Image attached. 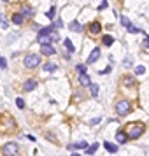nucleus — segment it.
I'll use <instances>...</instances> for the list:
<instances>
[{"label": "nucleus", "mask_w": 149, "mask_h": 156, "mask_svg": "<svg viewBox=\"0 0 149 156\" xmlns=\"http://www.w3.org/2000/svg\"><path fill=\"white\" fill-rule=\"evenodd\" d=\"M144 125H139V123H135V125H130L128 126V130H126V135L130 137V139H139L142 133H144Z\"/></svg>", "instance_id": "1"}, {"label": "nucleus", "mask_w": 149, "mask_h": 156, "mask_svg": "<svg viewBox=\"0 0 149 156\" xmlns=\"http://www.w3.org/2000/svg\"><path fill=\"white\" fill-rule=\"evenodd\" d=\"M23 63H25L26 68H35V67L40 65V56L39 54H26L25 60H23Z\"/></svg>", "instance_id": "2"}, {"label": "nucleus", "mask_w": 149, "mask_h": 156, "mask_svg": "<svg viewBox=\"0 0 149 156\" xmlns=\"http://www.w3.org/2000/svg\"><path fill=\"white\" fill-rule=\"evenodd\" d=\"M2 153H4V156H18L19 155V148H18L16 142H7V144L4 146Z\"/></svg>", "instance_id": "3"}, {"label": "nucleus", "mask_w": 149, "mask_h": 156, "mask_svg": "<svg viewBox=\"0 0 149 156\" xmlns=\"http://www.w3.org/2000/svg\"><path fill=\"white\" fill-rule=\"evenodd\" d=\"M130 111H132V107H130V104H128L126 100H119V102L116 104V112H118V116H126V114H130Z\"/></svg>", "instance_id": "4"}, {"label": "nucleus", "mask_w": 149, "mask_h": 156, "mask_svg": "<svg viewBox=\"0 0 149 156\" xmlns=\"http://www.w3.org/2000/svg\"><path fill=\"white\" fill-rule=\"evenodd\" d=\"M37 42H39L40 46L51 44V42H53V35H37Z\"/></svg>", "instance_id": "5"}, {"label": "nucleus", "mask_w": 149, "mask_h": 156, "mask_svg": "<svg viewBox=\"0 0 149 156\" xmlns=\"http://www.w3.org/2000/svg\"><path fill=\"white\" fill-rule=\"evenodd\" d=\"M40 53H42V54H46V56H51V54H54V53H56V49H54L51 44H46V46H40Z\"/></svg>", "instance_id": "6"}, {"label": "nucleus", "mask_w": 149, "mask_h": 156, "mask_svg": "<svg viewBox=\"0 0 149 156\" xmlns=\"http://www.w3.org/2000/svg\"><path fill=\"white\" fill-rule=\"evenodd\" d=\"M37 88V81L35 79H26V83L23 84V90L25 91H33Z\"/></svg>", "instance_id": "7"}, {"label": "nucleus", "mask_w": 149, "mask_h": 156, "mask_svg": "<svg viewBox=\"0 0 149 156\" xmlns=\"http://www.w3.org/2000/svg\"><path fill=\"white\" fill-rule=\"evenodd\" d=\"M98 58H100V49H98V47H95V49L91 51L90 58H88V63H95V61H97Z\"/></svg>", "instance_id": "8"}, {"label": "nucleus", "mask_w": 149, "mask_h": 156, "mask_svg": "<svg viewBox=\"0 0 149 156\" xmlns=\"http://www.w3.org/2000/svg\"><path fill=\"white\" fill-rule=\"evenodd\" d=\"M68 30H72V32H83V25L79 23V21H72V23H68Z\"/></svg>", "instance_id": "9"}, {"label": "nucleus", "mask_w": 149, "mask_h": 156, "mask_svg": "<svg viewBox=\"0 0 149 156\" xmlns=\"http://www.w3.org/2000/svg\"><path fill=\"white\" fill-rule=\"evenodd\" d=\"M46 72H56L58 70V65L56 63H53V61H47V63H44V67H42Z\"/></svg>", "instance_id": "10"}, {"label": "nucleus", "mask_w": 149, "mask_h": 156, "mask_svg": "<svg viewBox=\"0 0 149 156\" xmlns=\"http://www.w3.org/2000/svg\"><path fill=\"white\" fill-rule=\"evenodd\" d=\"M79 83H81V86H90V84H91L90 76H88V74H81V76H79Z\"/></svg>", "instance_id": "11"}, {"label": "nucleus", "mask_w": 149, "mask_h": 156, "mask_svg": "<svg viewBox=\"0 0 149 156\" xmlns=\"http://www.w3.org/2000/svg\"><path fill=\"white\" fill-rule=\"evenodd\" d=\"M90 32H91V33H100V32H102V25H100L98 21L91 23V26H90Z\"/></svg>", "instance_id": "12"}, {"label": "nucleus", "mask_w": 149, "mask_h": 156, "mask_svg": "<svg viewBox=\"0 0 149 156\" xmlns=\"http://www.w3.org/2000/svg\"><path fill=\"white\" fill-rule=\"evenodd\" d=\"M88 148V142H77V144H68V149H86Z\"/></svg>", "instance_id": "13"}, {"label": "nucleus", "mask_w": 149, "mask_h": 156, "mask_svg": "<svg viewBox=\"0 0 149 156\" xmlns=\"http://www.w3.org/2000/svg\"><path fill=\"white\" fill-rule=\"evenodd\" d=\"M23 21H25L23 14H12V23L14 25H23Z\"/></svg>", "instance_id": "14"}, {"label": "nucleus", "mask_w": 149, "mask_h": 156, "mask_svg": "<svg viewBox=\"0 0 149 156\" xmlns=\"http://www.w3.org/2000/svg\"><path fill=\"white\" fill-rule=\"evenodd\" d=\"M53 30H54V25L46 26V28H42V30L39 32V35H53Z\"/></svg>", "instance_id": "15"}, {"label": "nucleus", "mask_w": 149, "mask_h": 156, "mask_svg": "<svg viewBox=\"0 0 149 156\" xmlns=\"http://www.w3.org/2000/svg\"><path fill=\"white\" fill-rule=\"evenodd\" d=\"M104 148H105L109 153H116V151H118V146H116V144H111V142H104Z\"/></svg>", "instance_id": "16"}, {"label": "nucleus", "mask_w": 149, "mask_h": 156, "mask_svg": "<svg viewBox=\"0 0 149 156\" xmlns=\"http://www.w3.org/2000/svg\"><path fill=\"white\" fill-rule=\"evenodd\" d=\"M102 42H104V46H112V44H114V37H111V35H104Z\"/></svg>", "instance_id": "17"}, {"label": "nucleus", "mask_w": 149, "mask_h": 156, "mask_svg": "<svg viewBox=\"0 0 149 156\" xmlns=\"http://www.w3.org/2000/svg\"><path fill=\"white\" fill-rule=\"evenodd\" d=\"M63 44H65V47L68 49V53H74V51H76V47H74V44H72V40H70V39H65V40H63Z\"/></svg>", "instance_id": "18"}, {"label": "nucleus", "mask_w": 149, "mask_h": 156, "mask_svg": "<svg viewBox=\"0 0 149 156\" xmlns=\"http://www.w3.org/2000/svg\"><path fill=\"white\" fill-rule=\"evenodd\" d=\"M126 139H128V137H126L123 132H118V133H116V140H118L119 144H125V142H126Z\"/></svg>", "instance_id": "19"}, {"label": "nucleus", "mask_w": 149, "mask_h": 156, "mask_svg": "<svg viewBox=\"0 0 149 156\" xmlns=\"http://www.w3.org/2000/svg\"><path fill=\"white\" fill-rule=\"evenodd\" d=\"M98 149V142H95V144H91V146H88L86 148V155H95V151Z\"/></svg>", "instance_id": "20"}, {"label": "nucleus", "mask_w": 149, "mask_h": 156, "mask_svg": "<svg viewBox=\"0 0 149 156\" xmlns=\"http://www.w3.org/2000/svg\"><path fill=\"white\" fill-rule=\"evenodd\" d=\"M90 90H91V97H98V91H100V88H98V84H90Z\"/></svg>", "instance_id": "21"}, {"label": "nucleus", "mask_w": 149, "mask_h": 156, "mask_svg": "<svg viewBox=\"0 0 149 156\" xmlns=\"http://www.w3.org/2000/svg\"><path fill=\"white\" fill-rule=\"evenodd\" d=\"M121 25H123L125 28H128V26H132V21H130L126 16H121Z\"/></svg>", "instance_id": "22"}, {"label": "nucleus", "mask_w": 149, "mask_h": 156, "mask_svg": "<svg viewBox=\"0 0 149 156\" xmlns=\"http://www.w3.org/2000/svg\"><path fill=\"white\" fill-rule=\"evenodd\" d=\"M144 72H146V68H144L142 65H137V67H135V74H137V76H142Z\"/></svg>", "instance_id": "23"}, {"label": "nucleus", "mask_w": 149, "mask_h": 156, "mask_svg": "<svg viewBox=\"0 0 149 156\" xmlns=\"http://www.w3.org/2000/svg\"><path fill=\"white\" fill-rule=\"evenodd\" d=\"M21 14H23V18H25V16H33V11H32L30 7H26V9H23Z\"/></svg>", "instance_id": "24"}, {"label": "nucleus", "mask_w": 149, "mask_h": 156, "mask_svg": "<svg viewBox=\"0 0 149 156\" xmlns=\"http://www.w3.org/2000/svg\"><path fill=\"white\" fill-rule=\"evenodd\" d=\"M126 30H128V32H130V33H139V32H142V30H141V28H137V26H133V25H132V26H128V28H126Z\"/></svg>", "instance_id": "25"}, {"label": "nucleus", "mask_w": 149, "mask_h": 156, "mask_svg": "<svg viewBox=\"0 0 149 156\" xmlns=\"http://www.w3.org/2000/svg\"><path fill=\"white\" fill-rule=\"evenodd\" d=\"M123 83H125L126 86H132V84H133V77H132V76H128V77H125V81H123Z\"/></svg>", "instance_id": "26"}, {"label": "nucleus", "mask_w": 149, "mask_h": 156, "mask_svg": "<svg viewBox=\"0 0 149 156\" xmlns=\"http://www.w3.org/2000/svg\"><path fill=\"white\" fill-rule=\"evenodd\" d=\"M16 105H18L19 109H25V102H23V98H16Z\"/></svg>", "instance_id": "27"}, {"label": "nucleus", "mask_w": 149, "mask_h": 156, "mask_svg": "<svg viewBox=\"0 0 149 156\" xmlns=\"http://www.w3.org/2000/svg\"><path fill=\"white\" fill-rule=\"evenodd\" d=\"M77 72L79 74H86V65H77Z\"/></svg>", "instance_id": "28"}, {"label": "nucleus", "mask_w": 149, "mask_h": 156, "mask_svg": "<svg viewBox=\"0 0 149 156\" xmlns=\"http://www.w3.org/2000/svg\"><path fill=\"white\" fill-rule=\"evenodd\" d=\"M54 12H56V7H51V11L47 12V18H49V19H53V16H54Z\"/></svg>", "instance_id": "29"}, {"label": "nucleus", "mask_w": 149, "mask_h": 156, "mask_svg": "<svg viewBox=\"0 0 149 156\" xmlns=\"http://www.w3.org/2000/svg\"><path fill=\"white\" fill-rule=\"evenodd\" d=\"M0 26H2V28H7V26H9V23H7L2 16H0Z\"/></svg>", "instance_id": "30"}, {"label": "nucleus", "mask_w": 149, "mask_h": 156, "mask_svg": "<svg viewBox=\"0 0 149 156\" xmlns=\"http://www.w3.org/2000/svg\"><path fill=\"white\" fill-rule=\"evenodd\" d=\"M0 68H7V60L5 58H0Z\"/></svg>", "instance_id": "31"}, {"label": "nucleus", "mask_w": 149, "mask_h": 156, "mask_svg": "<svg viewBox=\"0 0 149 156\" xmlns=\"http://www.w3.org/2000/svg\"><path fill=\"white\" fill-rule=\"evenodd\" d=\"M107 7V0H102V4H100V7H98V11H104Z\"/></svg>", "instance_id": "32"}, {"label": "nucleus", "mask_w": 149, "mask_h": 156, "mask_svg": "<svg viewBox=\"0 0 149 156\" xmlns=\"http://www.w3.org/2000/svg\"><path fill=\"white\" fill-rule=\"evenodd\" d=\"M130 65H132V58H130V56H128V58H126V60H125V67H130Z\"/></svg>", "instance_id": "33"}, {"label": "nucleus", "mask_w": 149, "mask_h": 156, "mask_svg": "<svg viewBox=\"0 0 149 156\" xmlns=\"http://www.w3.org/2000/svg\"><path fill=\"white\" fill-rule=\"evenodd\" d=\"M100 121H102V119H100V118H95V119H91V121H90V123H91V125H98V123H100Z\"/></svg>", "instance_id": "34"}, {"label": "nucleus", "mask_w": 149, "mask_h": 156, "mask_svg": "<svg viewBox=\"0 0 149 156\" xmlns=\"http://www.w3.org/2000/svg\"><path fill=\"white\" fill-rule=\"evenodd\" d=\"M111 68H112V67H111V65H109V67H107V68H105V70H102V74H107V72H111Z\"/></svg>", "instance_id": "35"}, {"label": "nucleus", "mask_w": 149, "mask_h": 156, "mask_svg": "<svg viewBox=\"0 0 149 156\" xmlns=\"http://www.w3.org/2000/svg\"><path fill=\"white\" fill-rule=\"evenodd\" d=\"M144 46H146V47H149V37H146V40H144Z\"/></svg>", "instance_id": "36"}, {"label": "nucleus", "mask_w": 149, "mask_h": 156, "mask_svg": "<svg viewBox=\"0 0 149 156\" xmlns=\"http://www.w3.org/2000/svg\"><path fill=\"white\" fill-rule=\"evenodd\" d=\"M72 156H79V155H72Z\"/></svg>", "instance_id": "37"}, {"label": "nucleus", "mask_w": 149, "mask_h": 156, "mask_svg": "<svg viewBox=\"0 0 149 156\" xmlns=\"http://www.w3.org/2000/svg\"><path fill=\"white\" fill-rule=\"evenodd\" d=\"M4 2H7V0H4Z\"/></svg>", "instance_id": "38"}]
</instances>
